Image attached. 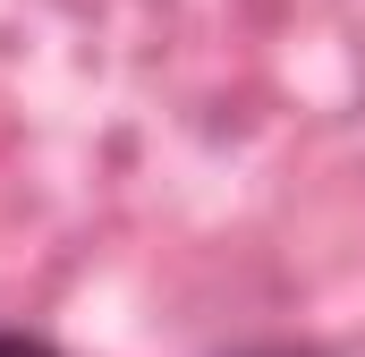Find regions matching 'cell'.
<instances>
[{"label": "cell", "instance_id": "cell-1", "mask_svg": "<svg viewBox=\"0 0 365 357\" xmlns=\"http://www.w3.org/2000/svg\"><path fill=\"white\" fill-rule=\"evenodd\" d=\"M0 357H60L51 341H34V332H0Z\"/></svg>", "mask_w": 365, "mask_h": 357}, {"label": "cell", "instance_id": "cell-2", "mask_svg": "<svg viewBox=\"0 0 365 357\" xmlns=\"http://www.w3.org/2000/svg\"><path fill=\"white\" fill-rule=\"evenodd\" d=\"M238 357H323V349H297V341H264V349H238Z\"/></svg>", "mask_w": 365, "mask_h": 357}]
</instances>
